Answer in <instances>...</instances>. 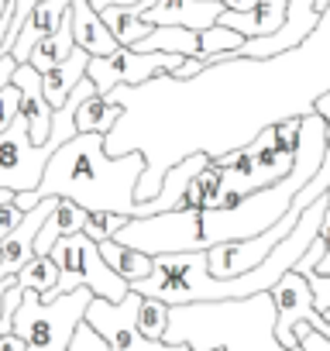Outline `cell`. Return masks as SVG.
Here are the masks:
<instances>
[{
	"label": "cell",
	"instance_id": "1",
	"mask_svg": "<svg viewBox=\"0 0 330 351\" xmlns=\"http://www.w3.org/2000/svg\"><path fill=\"white\" fill-rule=\"evenodd\" d=\"M214 155L207 152H193L186 158H179L162 180V190L155 200L138 204L134 190L141 183V176L148 169V158L141 152H124V155H110L107 152V134L86 131L69 138L45 165V176L38 190L31 193H18L14 204L28 214L35 204H42L45 197H62L79 204L83 210H100V214H124V217H148V214H165L176 210L186 200V190L193 183V176L210 162Z\"/></svg>",
	"mask_w": 330,
	"mask_h": 351
},
{
	"label": "cell",
	"instance_id": "2",
	"mask_svg": "<svg viewBox=\"0 0 330 351\" xmlns=\"http://www.w3.org/2000/svg\"><path fill=\"white\" fill-rule=\"evenodd\" d=\"M323 155H327V121L309 110V114H303L299 145H296L289 176L265 190L248 193L234 210H224V214L207 210L203 214V248H214L224 241H248V238H258L268 228H275L289 214V207L303 193V186L316 176Z\"/></svg>",
	"mask_w": 330,
	"mask_h": 351
},
{
	"label": "cell",
	"instance_id": "3",
	"mask_svg": "<svg viewBox=\"0 0 330 351\" xmlns=\"http://www.w3.org/2000/svg\"><path fill=\"white\" fill-rule=\"evenodd\" d=\"M299 128H303V114L299 117L275 121L251 145L220 155L217 165L224 169V193H234L238 204H241L248 193L265 190V186L285 180L289 169H292L296 145H299Z\"/></svg>",
	"mask_w": 330,
	"mask_h": 351
},
{
	"label": "cell",
	"instance_id": "4",
	"mask_svg": "<svg viewBox=\"0 0 330 351\" xmlns=\"http://www.w3.org/2000/svg\"><path fill=\"white\" fill-rule=\"evenodd\" d=\"M93 303V293L73 289L66 296H55L52 303H45L38 293L25 289L18 310H14V324L11 334H18L28 351H69L76 327L86 317V306Z\"/></svg>",
	"mask_w": 330,
	"mask_h": 351
},
{
	"label": "cell",
	"instance_id": "5",
	"mask_svg": "<svg viewBox=\"0 0 330 351\" xmlns=\"http://www.w3.org/2000/svg\"><path fill=\"white\" fill-rule=\"evenodd\" d=\"M117 245L134 248L141 255H183V252H200L203 248V214L196 207H176L165 214H148V217H131L117 234Z\"/></svg>",
	"mask_w": 330,
	"mask_h": 351
},
{
	"label": "cell",
	"instance_id": "6",
	"mask_svg": "<svg viewBox=\"0 0 330 351\" xmlns=\"http://www.w3.org/2000/svg\"><path fill=\"white\" fill-rule=\"evenodd\" d=\"M52 262L59 265V286H55V296H66L73 289H90L93 296L100 300H110V303H120L127 293H131V282H124L100 255L97 241L86 238L83 231L79 234H69L62 241L52 245Z\"/></svg>",
	"mask_w": 330,
	"mask_h": 351
},
{
	"label": "cell",
	"instance_id": "7",
	"mask_svg": "<svg viewBox=\"0 0 330 351\" xmlns=\"http://www.w3.org/2000/svg\"><path fill=\"white\" fill-rule=\"evenodd\" d=\"M186 59L169 56V52H134V49H117L114 56L90 59L86 76L93 80L100 97H110L117 86H138L155 76H173Z\"/></svg>",
	"mask_w": 330,
	"mask_h": 351
},
{
	"label": "cell",
	"instance_id": "8",
	"mask_svg": "<svg viewBox=\"0 0 330 351\" xmlns=\"http://www.w3.org/2000/svg\"><path fill=\"white\" fill-rule=\"evenodd\" d=\"M320 21H323V14L316 11V0H285V21H282V28L275 35H265V38H248L238 52L224 56V62H234V59L265 62V59L285 56L292 49H303V42L320 28Z\"/></svg>",
	"mask_w": 330,
	"mask_h": 351
},
{
	"label": "cell",
	"instance_id": "9",
	"mask_svg": "<svg viewBox=\"0 0 330 351\" xmlns=\"http://www.w3.org/2000/svg\"><path fill=\"white\" fill-rule=\"evenodd\" d=\"M268 296H272V306H275V341H279V348H296L299 341H296L292 327L299 320H306L309 313H316L313 310V289H309V282L296 269H289L268 289Z\"/></svg>",
	"mask_w": 330,
	"mask_h": 351
},
{
	"label": "cell",
	"instance_id": "10",
	"mask_svg": "<svg viewBox=\"0 0 330 351\" xmlns=\"http://www.w3.org/2000/svg\"><path fill=\"white\" fill-rule=\"evenodd\" d=\"M55 204H59V197H45L42 204H35L25 214V221L0 241V279H14L35 258V238H38L45 217L55 210Z\"/></svg>",
	"mask_w": 330,
	"mask_h": 351
},
{
	"label": "cell",
	"instance_id": "11",
	"mask_svg": "<svg viewBox=\"0 0 330 351\" xmlns=\"http://www.w3.org/2000/svg\"><path fill=\"white\" fill-rule=\"evenodd\" d=\"M11 83L21 90V107L18 114L28 121V138L31 145H45L52 138V104L45 100V90H42V73L31 66V62H21L14 66L11 73Z\"/></svg>",
	"mask_w": 330,
	"mask_h": 351
},
{
	"label": "cell",
	"instance_id": "12",
	"mask_svg": "<svg viewBox=\"0 0 330 351\" xmlns=\"http://www.w3.org/2000/svg\"><path fill=\"white\" fill-rule=\"evenodd\" d=\"M220 14H224V4H217V0H155L141 18L151 28L179 25L190 32H207L220 21Z\"/></svg>",
	"mask_w": 330,
	"mask_h": 351
},
{
	"label": "cell",
	"instance_id": "13",
	"mask_svg": "<svg viewBox=\"0 0 330 351\" xmlns=\"http://www.w3.org/2000/svg\"><path fill=\"white\" fill-rule=\"evenodd\" d=\"M69 8H73V0H38V4L28 11V18H25V25H21L14 45L8 49V56H11L18 66L28 62L31 49H35L42 38H49V35L59 32V25L66 21Z\"/></svg>",
	"mask_w": 330,
	"mask_h": 351
},
{
	"label": "cell",
	"instance_id": "14",
	"mask_svg": "<svg viewBox=\"0 0 330 351\" xmlns=\"http://www.w3.org/2000/svg\"><path fill=\"white\" fill-rule=\"evenodd\" d=\"M69 21H73V42L90 52V59H100V56H114L120 45L117 38L110 35V28L103 25L100 11L90 4V0H73L69 8Z\"/></svg>",
	"mask_w": 330,
	"mask_h": 351
},
{
	"label": "cell",
	"instance_id": "15",
	"mask_svg": "<svg viewBox=\"0 0 330 351\" xmlns=\"http://www.w3.org/2000/svg\"><path fill=\"white\" fill-rule=\"evenodd\" d=\"M285 21V0H258V4L244 14L238 11H224L217 25L244 35V38H265V35H275Z\"/></svg>",
	"mask_w": 330,
	"mask_h": 351
},
{
	"label": "cell",
	"instance_id": "16",
	"mask_svg": "<svg viewBox=\"0 0 330 351\" xmlns=\"http://www.w3.org/2000/svg\"><path fill=\"white\" fill-rule=\"evenodd\" d=\"M151 4H155V0H138V4H110V8L100 11L103 25L110 28V35L117 38L120 49H134L141 38L151 35V25L141 18Z\"/></svg>",
	"mask_w": 330,
	"mask_h": 351
},
{
	"label": "cell",
	"instance_id": "17",
	"mask_svg": "<svg viewBox=\"0 0 330 351\" xmlns=\"http://www.w3.org/2000/svg\"><path fill=\"white\" fill-rule=\"evenodd\" d=\"M86 66H90V52H83V49L76 45L66 62H59L55 69L42 73V90H45V100L52 104V110L66 104V97L76 90L79 80H86Z\"/></svg>",
	"mask_w": 330,
	"mask_h": 351
},
{
	"label": "cell",
	"instance_id": "18",
	"mask_svg": "<svg viewBox=\"0 0 330 351\" xmlns=\"http://www.w3.org/2000/svg\"><path fill=\"white\" fill-rule=\"evenodd\" d=\"M83 221H86V210H83L79 204L59 197L55 210L45 217V224H42V231H38V238H35V255H49L55 241H62V238H69V234H79V231H83Z\"/></svg>",
	"mask_w": 330,
	"mask_h": 351
},
{
	"label": "cell",
	"instance_id": "19",
	"mask_svg": "<svg viewBox=\"0 0 330 351\" xmlns=\"http://www.w3.org/2000/svg\"><path fill=\"white\" fill-rule=\"evenodd\" d=\"M134 52H169L183 59H200V32L179 28V25H158L148 38L134 45Z\"/></svg>",
	"mask_w": 330,
	"mask_h": 351
},
{
	"label": "cell",
	"instance_id": "20",
	"mask_svg": "<svg viewBox=\"0 0 330 351\" xmlns=\"http://www.w3.org/2000/svg\"><path fill=\"white\" fill-rule=\"evenodd\" d=\"M124 117V104H117L114 97H86L76 110V131L86 134V131H97V134H114V124Z\"/></svg>",
	"mask_w": 330,
	"mask_h": 351
},
{
	"label": "cell",
	"instance_id": "21",
	"mask_svg": "<svg viewBox=\"0 0 330 351\" xmlns=\"http://www.w3.org/2000/svg\"><path fill=\"white\" fill-rule=\"evenodd\" d=\"M100 248V255H103V262L124 279V282H141V279H148L151 272H155V258L151 255H141V252H134V248H124V245H117L114 238L110 241H100L97 245Z\"/></svg>",
	"mask_w": 330,
	"mask_h": 351
},
{
	"label": "cell",
	"instance_id": "22",
	"mask_svg": "<svg viewBox=\"0 0 330 351\" xmlns=\"http://www.w3.org/2000/svg\"><path fill=\"white\" fill-rule=\"evenodd\" d=\"M220 193H224V169L217 165V158H210V162L193 176L183 207H196L200 214H207V210H214V207L220 204Z\"/></svg>",
	"mask_w": 330,
	"mask_h": 351
},
{
	"label": "cell",
	"instance_id": "23",
	"mask_svg": "<svg viewBox=\"0 0 330 351\" xmlns=\"http://www.w3.org/2000/svg\"><path fill=\"white\" fill-rule=\"evenodd\" d=\"M73 49H76V42H73V21H69V14H66V21L59 25V32L49 35V38H42V42L31 49L28 62H31L38 73H49V69H55L59 62H66Z\"/></svg>",
	"mask_w": 330,
	"mask_h": 351
},
{
	"label": "cell",
	"instance_id": "24",
	"mask_svg": "<svg viewBox=\"0 0 330 351\" xmlns=\"http://www.w3.org/2000/svg\"><path fill=\"white\" fill-rule=\"evenodd\" d=\"M14 279H18L21 289H31L45 303H52L55 300V286H59V265L52 262V255H35Z\"/></svg>",
	"mask_w": 330,
	"mask_h": 351
},
{
	"label": "cell",
	"instance_id": "25",
	"mask_svg": "<svg viewBox=\"0 0 330 351\" xmlns=\"http://www.w3.org/2000/svg\"><path fill=\"white\" fill-rule=\"evenodd\" d=\"M244 42H248L244 35H238V32H231V28H224V25H214V28L200 32V62H203L207 69H214V66L224 62V56L238 52Z\"/></svg>",
	"mask_w": 330,
	"mask_h": 351
},
{
	"label": "cell",
	"instance_id": "26",
	"mask_svg": "<svg viewBox=\"0 0 330 351\" xmlns=\"http://www.w3.org/2000/svg\"><path fill=\"white\" fill-rule=\"evenodd\" d=\"M165 327H169V303H162L155 296H141L138 303V330L148 341H162Z\"/></svg>",
	"mask_w": 330,
	"mask_h": 351
},
{
	"label": "cell",
	"instance_id": "27",
	"mask_svg": "<svg viewBox=\"0 0 330 351\" xmlns=\"http://www.w3.org/2000/svg\"><path fill=\"white\" fill-rule=\"evenodd\" d=\"M127 221H131V217H124V214H100V210H86L83 234H86V238H93V241L100 245V241H110V238H114Z\"/></svg>",
	"mask_w": 330,
	"mask_h": 351
},
{
	"label": "cell",
	"instance_id": "28",
	"mask_svg": "<svg viewBox=\"0 0 330 351\" xmlns=\"http://www.w3.org/2000/svg\"><path fill=\"white\" fill-rule=\"evenodd\" d=\"M18 107H21V90L14 83L0 86V131H8L18 117Z\"/></svg>",
	"mask_w": 330,
	"mask_h": 351
},
{
	"label": "cell",
	"instance_id": "29",
	"mask_svg": "<svg viewBox=\"0 0 330 351\" xmlns=\"http://www.w3.org/2000/svg\"><path fill=\"white\" fill-rule=\"evenodd\" d=\"M316 241L323 245V258H320V262H316V265H313L306 276H323V279H327V276H330V207L323 210V221H320ZM306 276H303V279H306Z\"/></svg>",
	"mask_w": 330,
	"mask_h": 351
},
{
	"label": "cell",
	"instance_id": "30",
	"mask_svg": "<svg viewBox=\"0 0 330 351\" xmlns=\"http://www.w3.org/2000/svg\"><path fill=\"white\" fill-rule=\"evenodd\" d=\"M69 351H107V341L83 320L79 327H76V334H73V344H69Z\"/></svg>",
	"mask_w": 330,
	"mask_h": 351
},
{
	"label": "cell",
	"instance_id": "31",
	"mask_svg": "<svg viewBox=\"0 0 330 351\" xmlns=\"http://www.w3.org/2000/svg\"><path fill=\"white\" fill-rule=\"evenodd\" d=\"M38 4V0H14V14H11V28H8V42H4V52L14 45V38H18V32H21V25H25V18H28V11Z\"/></svg>",
	"mask_w": 330,
	"mask_h": 351
},
{
	"label": "cell",
	"instance_id": "32",
	"mask_svg": "<svg viewBox=\"0 0 330 351\" xmlns=\"http://www.w3.org/2000/svg\"><path fill=\"white\" fill-rule=\"evenodd\" d=\"M21 221H25V210L18 204H4V207H0V241H4Z\"/></svg>",
	"mask_w": 330,
	"mask_h": 351
},
{
	"label": "cell",
	"instance_id": "33",
	"mask_svg": "<svg viewBox=\"0 0 330 351\" xmlns=\"http://www.w3.org/2000/svg\"><path fill=\"white\" fill-rule=\"evenodd\" d=\"M309 110H313L316 117H323V121L330 124V90H327V93H320V97L313 100V107H309Z\"/></svg>",
	"mask_w": 330,
	"mask_h": 351
},
{
	"label": "cell",
	"instance_id": "34",
	"mask_svg": "<svg viewBox=\"0 0 330 351\" xmlns=\"http://www.w3.org/2000/svg\"><path fill=\"white\" fill-rule=\"evenodd\" d=\"M0 351H28V344L18 334H0Z\"/></svg>",
	"mask_w": 330,
	"mask_h": 351
},
{
	"label": "cell",
	"instance_id": "35",
	"mask_svg": "<svg viewBox=\"0 0 330 351\" xmlns=\"http://www.w3.org/2000/svg\"><path fill=\"white\" fill-rule=\"evenodd\" d=\"M14 66H18V62H14L8 52L0 56V86H8V83H11V73H14Z\"/></svg>",
	"mask_w": 330,
	"mask_h": 351
},
{
	"label": "cell",
	"instance_id": "36",
	"mask_svg": "<svg viewBox=\"0 0 330 351\" xmlns=\"http://www.w3.org/2000/svg\"><path fill=\"white\" fill-rule=\"evenodd\" d=\"M217 4H224V11H238V14H244V11H251L258 0H217Z\"/></svg>",
	"mask_w": 330,
	"mask_h": 351
},
{
	"label": "cell",
	"instance_id": "37",
	"mask_svg": "<svg viewBox=\"0 0 330 351\" xmlns=\"http://www.w3.org/2000/svg\"><path fill=\"white\" fill-rule=\"evenodd\" d=\"M306 324H309V327H313L316 334H323V337L330 341V324H327V320H323L320 313H309V317H306Z\"/></svg>",
	"mask_w": 330,
	"mask_h": 351
},
{
	"label": "cell",
	"instance_id": "38",
	"mask_svg": "<svg viewBox=\"0 0 330 351\" xmlns=\"http://www.w3.org/2000/svg\"><path fill=\"white\" fill-rule=\"evenodd\" d=\"M90 4H93L97 11H103V8H110V4H138V0H90Z\"/></svg>",
	"mask_w": 330,
	"mask_h": 351
},
{
	"label": "cell",
	"instance_id": "39",
	"mask_svg": "<svg viewBox=\"0 0 330 351\" xmlns=\"http://www.w3.org/2000/svg\"><path fill=\"white\" fill-rule=\"evenodd\" d=\"M8 28H11V14L0 21V56H4V42H8Z\"/></svg>",
	"mask_w": 330,
	"mask_h": 351
},
{
	"label": "cell",
	"instance_id": "40",
	"mask_svg": "<svg viewBox=\"0 0 330 351\" xmlns=\"http://www.w3.org/2000/svg\"><path fill=\"white\" fill-rule=\"evenodd\" d=\"M8 14H14V0H0V21H4Z\"/></svg>",
	"mask_w": 330,
	"mask_h": 351
},
{
	"label": "cell",
	"instance_id": "41",
	"mask_svg": "<svg viewBox=\"0 0 330 351\" xmlns=\"http://www.w3.org/2000/svg\"><path fill=\"white\" fill-rule=\"evenodd\" d=\"M4 204H14V193L11 190H0V207H4Z\"/></svg>",
	"mask_w": 330,
	"mask_h": 351
},
{
	"label": "cell",
	"instance_id": "42",
	"mask_svg": "<svg viewBox=\"0 0 330 351\" xmlns=\"http://www.w3.org/2000/svg\"><path fill=\"white\" fill-rule=\"evenodd\" d=\"M11 282H14V279H0V306H4V293H8Z\"/></svg>",
	"mask_w": 330,
	"mask_h": 351
},
{
	"label": "cell",
	"instance_id": "43",
	"mask_svg": "<svg viewBox=\"0 0 330 351\" xmlns=\"http://www.w3.org/2000/svg\"><path fill=\"white\" fill-rule=\"evenodd\" d=\"M316 11H320V14H327V11H330V0H316Z\"/></svg>",
	"mask_w": 330,
	"mask_h": 351
},
{
	"label": "cell",
	"instance_id": "44",
	"mask_svg": "<svg viewBox=\"0 0 330 351\" xmlns=\"http://www.w3.org/2000/svg\"><path fill=\"white\" fill-rule=\"evenodd\" d=\"M279 351H306V344H303V341H299V344H296V348H279Z\"/></svg>",
	"mask_w": 330,
	"mask_h": 351
},
{
	"label": "cell",
	"instance_id": "45",
	"mask_svg": "<svg viewBox=\"0 0 330 351\" xmlns=\"http://www.w3.org/2000/svg\"><path fill=\"white\" fill-rule=\"evenodd\" d=\"M320 317H323V320H327V324H330V306H327V313H320Z\"/></svg>",
	"mask_w": 330,
	"mask_h": 351
},
{
	"label": "cell",
	"instance_id": "46",
	"mask_svg": "<svg viewBox=\"0 0 330 351\" xmlns=\"http://www.w3.org/2000/svg\"><path fill=\"white\" fill-rule=\"evenodd\" d=\"M203 351H220V348H203Z\"/></svg>",
	"mask_w": 330,
	"mask_h": 351
}]
</instances>
